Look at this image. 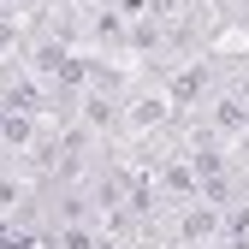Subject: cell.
<instances>
[{"instance_id": "1", "label": "cell", "mask_w": 249, "mask_h": 249, "mask_svg": "<svg viewBox=\"0 0 249 249\" xmlns=\"http://www.w3.org/2000/svg\"><path fill=\"white\" fill-rule=\"evenodd\" d=\"M184 231H190V237H202V231H213V213H190V220H184Z\"/></svg>"}, {"instance_id": "2", "label": "cell", "mask_w": 249, "mask_h": 249, "mask_svg": "<svg viewBox=\"0 0 249 249\" xmlns=\"http://www.w3.org/2000/svg\"><path fill=\"white\" fill-rule=\"evenodd\" d=\"M160 113H166L160 101H142V107H137V124H154V119H160Z\"/></svg>"}]
</instances>
